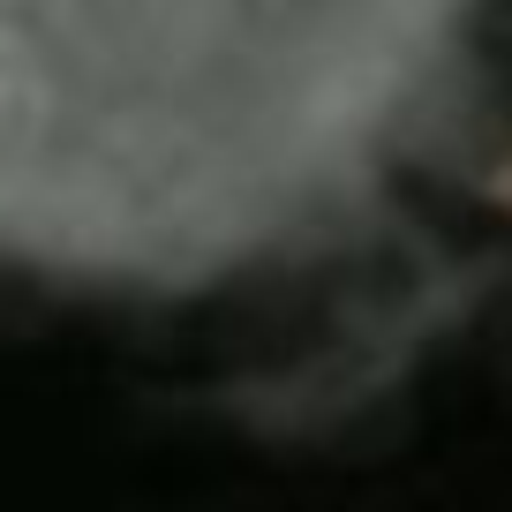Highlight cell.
<instances>
[{
    "label": "cell",
    "instance_id": "obj_1",
    "mask_svg": "<svg viewBox=\"0 0 512 512\" xmlns=\"http://www.w3.org/2000/svg\"><path fill=\"white\" fill-rule=\"evenodd\" d=\"M512 219V0H0V287L219 309Z\"/></svg>",
    "mask_w": 512,
    "mask_h": 512
}]
</instances>
